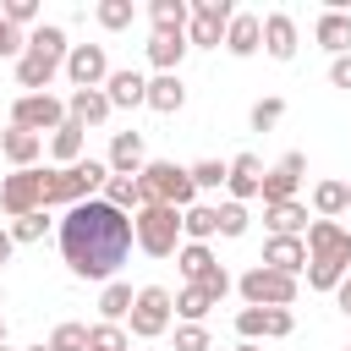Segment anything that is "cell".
Returning a JSON list of instances; mask_svg holds the SVG:
<instances>
[{
  "label": "cell",
  "instance_id": "816d5d0a",
  "mask_svg": "<svg viewBox=\"0 0 351 351\" xmlns=\"http://www.w3.org/2000/svg\"><path fill=\"white\" fill-rule=\"evenodd\" d=\"M0 346H5V318H0Z\"/></svg>",
  "mask_w": 351,
  "mask_h": 351
},
{
  "label": "cell",
  "instance_id": "ee69618b",
  "mask_svg": "<svg viewBox=\"0 0 351 351\" xmlns=\"http://www.w3.org/2000/svg\"><path fill=\"white\" fill-rule=\"evenodd\" d=\"M176 351H208V329L203 324H181L176 329Z\"/></svg>",
  "mask_w": 351,
  "mask_h": 351
},
{
  "label": "cell",
  "instance_id": "60d3db41",
  "mask_svg": "<svg viewBox=\"0 0 351 351\" xmlns=\"http://www.w3.org/2000/svg\"><path fill=\"white\" fill-rule=\"evenodd\" d=\"M280 115H285V99H258V104H252V132L280 126Z\"/></svg>",
  "mask_w": 351,
  "mask_h": 351
},
{
  "label": "cell",
  "instance_id": "484cf974",
  "mask_svg": "<svg viewBox=\"0 0 351 351\" xmlns=\"http://www.w3.org/2000/svg\"><path fill=\"white\" fill-rule=\"evenodd\" d=\"M263 225H269L274 236H302V230H307V203H296V197H291V203H269V208H263Z\"/></svg>",
  "mask_w": 351,
  "mask_h": 351
},
{
  "label": "cell",
  "instance_id": "9c48e42d",
  "mask_svg": "<svg viewBox=\"0 0 351 351\" xmlns=\"http://www.w3.org/2000/svg\"><path fill=\"white\" fill-rule=\"evenodd\" d=\"M0 208H5L11 219L38 214V208H44V170H16V176H5V181H0Z\"/></svg>",
  "mask_w": 351,
  "mask_h": 351
},
{
  "label": "cell",
  "instance_id": "8d00e7d4",
  "mask_svg": "<svg viewBox=\"0 0 351 351\" xmlns=\"http://www.w3.org/2000/svg\"><path fill=\"white\" fill-rule=\"evenodd\" d=\"M93 16H99V27H110V33H121V27H132V0H99L93 5Z\"/></svg>",
  "mask_w": 351,
  "mask_h": 351
},
{
  "label": "cell",
  "instance_id": "f1b7e54d",
  "mask_svg": "<svg viewBox=\"0 0 351 351\" xmlns=\"http://www.w3.org/2000/svg\"><path fill=\"white\" fill-rule=\"evenodd\" d=\"M132 302H137V291H132L126 280H110L104 296H99V324H121V318H132Z\"/></svg>",
  "mask_w": 351,
  "mask_h": 351
},
{
  "label": "cell",
  "instance_id": "7402d4cb",
  "mask_svg": "<svg viewBox=\"0 0 351 351\" xmlns=\"http://www.w3.org/2000/svg\"><path fill=\"white\" fill-rule=\"evenodd\" d=\"M0 154H5L16 170H33V159L44 154V137L27 132V126H11V132H0Z\"/></svg>",
  "mask_w": 351,
  "mask_h": 351
},
{
  "label": "cell",
  "instance_id": "5b68a950",
  "mask_svg": "<svg viewBox=\"0 0 351 351\" xmlns=\"http://www.w3.org/2000/svg\"><path fill=\"white\" fill-rule=\"evenodd\" d=\"M236 291H241V302H247V307H291L302 285H296V274H280V269L252 263V269L236 280Z\"/></svg>",
  "mask_w": 351,
  "mask_h": 351
},
{
  "label": "cell",
  "instance_id": "bcb514c9",
  "mask_svg": "<svg viewBox=\"0 0 351 351\" xmlns=\"http://www.w3.org/2000/svg\"><path fill=\"white\" fill-rule=\"evenodd\" d=\"M230 285H236V280H230V274H225V263H219V269H214V274H208V280H203V291H208V296H214V302H219V296H230Z\"/></svg>",
  "mask_w": 351,
  "mask_h": 351
},
{
  "label": "cell",
  "instance_id": "1f68e13d",
  "mask_svg": "<svg viewBox=\"0 0 351 351\" xmlns=\"http://www.w3.org/2000/svg\"><path fill=\"white\" fill-rule=\"evenodd\" d=\"M181 236L208 247V236H219V208H208V203H192V208L181 214Z\"/></svg>",
  "mask_w": 351,
  "mask_h": 351
},
{
  "label": "cell",
  "instance_id": "4316f807",
  "mask_svg": "<svg viewBox=\"0 0 351 351\" xmlns=\"http://www.w3.org/2000/svg\"><path fill=\"white\" fill-rule=\"evenodd\" d=\"M176 263H181V274H186V285H203L214 269H219V258L203 247V241H181V252H176Z\"/></svg>",
  "mask_w": 351,
  "mask_h": 351
},
{
  "label": "cell",
  "instance_id": "e0dca14e",
  "mask_svg": "<svg viewBox=\"0 0 351 351\" xmlns=\"http://www.w3.org/2000/svg\"><path fill=\"white\" fill-rule=\"evenodd\" d=\"M225 49H230V55H241V60H247V55H258V49H263V16L236 11V16H230V27H225Z\"/></svg>",
  "mask_w": 351,
  "mask_h": 351
},
{
  "label": "cell",
  "instance_id": "c3c4849f",
  "mask_svg": "<svg viewBox=\"0 0 351 351\" xmlns=\"http://www.w3.org/2000/svg\"><path fill=\"white\" fill-rule=\"evenodd\" d=\"M335 302H340V313H346V318H351V274H346V280H340V291H335Z\"/></svg>",
  "mask_w": 351,
  "mask_h": 351
},
{
  "label": "cell",
  "instance_id": "7bdbcfd3",
  "mask_svg": "<svg viewBox=\"0 0 351 351\" xmlns=\"http://www.w3.org/2000/svg\"><path fill=\"white\" fill-rule=\"evenodd\" d=\"M0 16H5L11 27H27V22H38V0H5Z\"/></svg>",
  "mask_w": 351,
  "mask_h": 351
},
{
  "label": "cell",
  "instance_id": "9a60e30c",
  "mask_svg": "<svg viewBox=\"0 0 351 351\" xmlns=\"http://www.w3.org/2000/svg\"><path fill=\"white\" fill-rule=\"evenodd\" d=\"M110 110H115V104H110L104 88H71V99H66V115H71L82 132L99 126V121H110Z\"/></svg>",
  "mask_w": 351,
  "mask_h": 351
},
{
  "label": "cell",
  "instance_id": "74e56055",
  "mask_svg": "<svg viewBox=\"0 0 351 351\" xmlns=\"http://www.w3.org/2000/svg\"><path fill=\"white\" fill-rule=\"evenodd\" d=\"M192 170V186L197 192H214V186H225V176H230V165H219V159H197V165H186Z\"/></svg>",
  "mask_w": 351,
  "mask_h": 351
},
{
  "label": "cell",
  "instance_id": "d4e9b609",
  "mask_svg": "<svg viewBox=\"0 0 351 351\" xmlns=\"http://www.w3.org/2000/svg\"><path fill=\"white\" fill-rule=\"evenodd\" d=\"M99 197H104V203H115L121 214H137V208H148V192H143V181H137V176H110Z\"/></svg>",
  "mask_w": 351,
  "mask_h": 351
},
{
  "label": "cell",
  "instance_id": "f35d334b",
  "mask_svg": "<svg viewBox=\"0 0 351 351\" xmlns=\"http://www.w3.org/2000/svg\"><path fill=\"white\" fill-rule=\"evenodd\" d=\"M49 351H88V324H55Z\"/></svg>",
  "mask_w": 351,
  "mask_h": 351
},
{
  "label": "cell",
  "instance_id": "52a82bcc",
  "mask_svg": "<svg viewBox=\"0 0 351 351\" xmlns=\"http://www.w3.org/2000/svg\"><path fill=\"white\" fill-rule=\"evenodd\" d=\"M66 121H71V115H66V104H60L55 93H16V104H11V126H27V132H38V137H44V132L55 137Z\"/></svg>",
  "mask_w": 351,
  "mask_h": 351
},
{
  "label": "cell",
  "instance_id": "603a6c76",
  "mask_svg": "<svg viewBox=\"0 0 351 351\" xmlns=\"http://www.w3.org/2000/svg\"><path fill=\"white\" fill-rule=\"evenodd\" d=\"M313 38L329 49V55H351V11H324L318 16V27H313Z\"/></svg>",
  "mask_w": 351,
  "mask_h": 351
},
{
  "label": "cell",
  "instance_id": "ba28073f",
  "mask_svg": "<svg viewBox=\"0 0 351 351\" xmlns=\"http://www.w3.org/2000/svg\"><path fill=\"white\" fill-rule=\"evenodd\" d=\"M236 5L230 0H192V22H186V44L197 49H219L225 44V27H230Z\"/></svg>",
  "mask_w": 351,
  "mask_h": 351
},
{
  "label": "cell",
  "instance_id": "7a4b0ae2",
  "mask_svg": "<svg viewBox=\"0 0 351 351\" xmlns=\"http://www.w3.org/2000/svg\"><path fill=\"white\" fill-rule=\"evenodd\" d=\"M104 181H110V165H104V159H82V165H66V170L55 165V170H44V208H49V203L77 208V203L99 197Z\"/></svg>",
  "mask_w": 351,
  "mask_h": 351
},
{
  "label": "cell",
  "instance_id": "836d02e7",
  "mask_svg": "<svg viewBox=\"0 0 351 351\" xmlns=\"http://www.w3.org/2000/svg\"><path fill=\"white\" fill-rule=\"evenodd\" d=\"M346 269H351V263H329V258H307V285H313V291H340V280H346Z\"/></svg>",
  "mask_w": 351,
  "mask_h": 351
},
{
  "label": "cell",
  "instance_id": "ab89813d",
  "mask_svg": "<svg viewBox=\"0 0 351 351\" xmlns=\"http://www.w3.org/2000/svg\"><path fill=\"white\" fill-rule=\"evenodd\" d=\"M44 230H49L44 208H38V214H22V219H11V241H44Z\"/></svg>",
  "mask_w": 351,
  "mask_h": 351
},
{
  "label": "cell",
  "instance_id": "2e32d148",
  "mask_svg": "<svg viewBox=\"0 0 351 351\" xmlns=\"http://www.w3.org/2000/svg\"><path fill=\"white\" fill-rule=\"evenodd\" d=\"M263 269L302 274V269H307V241H302V236H269V241H263Z\"/></svg>",
  "mask_w": 351,
  "mask_h": 351
},
{
  "label": "cell",
  "instance_id": "7dc6e473",
  "mask_svg": "<svg viewBox=\"0 0 351 351\" xmlns=\"http://www.w3.org/2000/svg\"><path fill=\"white\" fill-rule=\"evenodd\" d=\"M329 82L335 88H351V55H335L329 60Z\"/></svg>",
  "mask_w": 351,
  "mask_h": 351
},
{
  "label": "cell",
  "instance_id": "8fae6325",
  "mask_svg": "<svg viewBox=\"0 0 351 351\" xmlns=\"http://www.w3.org/2000/svg\"><path fill=\"white\" fill-rule=\"evenodd\" d=\"M66 77H71V88H104V82H110V55H104V44H71Z\"/></svg>",
  "mask_w": 351,
  "mask_h": 351
},
{
  "label": "cell",
  "instance_id": "b9f144b4",
  "mask_svg": "<svg viewBox=\"0 0 351 351\" xmlns=\"http://www.w3.org/2000/svg\"><path fill=\"white\" fill-rule=\"evenodd\" d=\"M219 236H247V203H219Z\"/></svg>",
  "mask_w": 351,
  "mask_h": 351
},
{
  "label": "cell",
  "instance_id": "f907efd6",
  "mask_svg": "<svg viewBox=\"0 0 351 351\" xmlns=\"http://www.w3.org/2000/svg\"><path fill=\"white\" fill-rule=\"evenodd\" d=\"M236 351H263V346H252V340H241V346H236Z\"/></svg>",
  "mask_w": 351,
  "mask_h": 351
},
{
  "label": "cell",
  "instance_id": "9f6ffc18",
  "mask_svg": "<svg viewBox=\"0 0 351 351\" xmlns=\"http://www.w3.org/2000/svg\"><path fill=\"white\" fill-rule=\"evenodd\" d=\"M0 351H5V346H0Z\"/></svg>",
  "mask_w": 351,
  "mask_h": 351
},
{
  "label": "cell",
  "instance_id": "30bf717a",
  "mask_svg": "<svg viewBox=\"0 0 351 351\" xmlns=\"http://www.w3.org/2000/svg\"><path fill=\"white\" fill-rule=\"evenodd\" d=\"M296 329V318H291V307H241L236 313V335L241 340H285Z\"/></svg>",
  "mask_w": 351,
  "mask_h": 351
},
{
  "label": "cell",
  "instance_id": "f546056e",
  "mask_svg": "<svg viewBox=\"0 0 351 351\" xmlns=\"http://www.w3.org/2000/svg\"><path fill=\"white\" fill-rule=\"evenodd\" d=\"M148 16H154V33H186L192 5L186 0H148Z\"/></svg>",
  "mask_w": 351,
  "mask_h": 351
},
{
  "label": "cell",
  "instance_id": "11a10c76",
  "mask_svg": "<svg viewBox=\"0 0 351 351\" xmlns=\"http://www.w3.org/2000/svg\"><path fill=\"white\" fill-rule=\"evenodd\" d=\"M346 208H351V197H346Z\"/></svg>",
  "mask_w": 351,
  "mask_h": 351
},
{
  "label": "cell",
  "instance_id": "277c9868",
  "mask_svg": "<svg viewBox=\"0 0 351 351\" xmlns=\"http://www.w3.org/2000/svg\"><path fill=\"white\" fill-rule=\"evenodd\" d=\"M132 230H137V247L148 258H170L181 252V208H165V203H148L132 214Z\"/></svg>",
  "mask_w": 351,
  "mask_h": 351
},
{
  "label": "cell",
  "instance_id": "ffe728a7",
  "mask_svg": "<svg viewBox=\"0 0 351 351\" xmlns=\"http://www.w3.org/2000/svg\"><path fill=\"white\" fill-rule=\"evenodd\" d=\"M296 44H302V38H296V22H291L285 11H269V16H263V49H269L274 60H291Z\"/></svg>",
  "mask_w": 351,
  "mask_h": 351
},
{
  "label": "cell",
  "instance_id": "7c38bea8",
  "mask_svg": "<svg viewBox=\"0 0 351 351\" xmlns=\"http://www.w3.org/2000/svg\"><path fill=\"white\" fill-rule=\"evenodd\" d=\"M307 258H329V263H351V230L340 219H313L307 225Z\"/></svg>",
  "mask_w": 351,
  "mask_h": 351
},
{
  "label": "cell",
  "instance_id": "f6af8a7d",
  "mask_svg": "<svg viewBox=\"0 0 351 351\" xmlns=\"http://www.w3.org/2000/svg\"><path fill=\"white\" fill-rule=\"evenodd\" d=\"M0 55H16V60L27 55V38H22V27H11L5 16H0Z\"/></svg>",
  "mask_w": 351,
  "mask_h": 351
},
{
  "label": "cell",
  "instance_id": "d6986e66",
  "mask_svg": "<svg viewBox=\"0 0 351 351\" xmlns=\"http://www.w3.org/2000/svg\"><path fill=\"white\" fill-rule=\"evenodd\" d=\"M104 165H110V176H143V165H148L143 159V132H115Z\"/></svg>",
  "mask_w": 351,
  "mask_h": 351
},
{
  "label": "cell",
  "instance_id": "5bb4252c",
  "mask_svg": "<svg viewBox=\"0 0 351 351\" xmlns=\"http://www.w3.org/2000/svg\"><path fill=\"white\" fill-rule=\"evenodd\" d=\"M225 192H230V203H247V197H263V165H258V154H236V159H230V176H225Z\"/></svg>",
  "mask_w": 351,
  "mask_h": 351
},
{
  "label": "cell",
  "instance_id": "8992f818",
  "mask_svg": "<svg viewBox=\"0 0 351 351\" xmlns=\"http://www.w3.org/2000/svg\"><path fill=\"white\" fill-rule=\"evenodd\" d=\"M170 318H176V296L165 291V285H143L137 291V302H132V335L137 340H159L165 329H170Z\"/></svg>",
  "mask_w": 351,
  "mask_h": 351
},
{
  "label": "cell",
  "instance_id": "d6a6232c",
  "mask_svg": "<svg viewBox=\"0 0 351 351\" xmlns=\"http://www.w3.org/2000/svg\"><path fill=\"white\" fill-rule=\"evenodd\" d=\"M346 197H351V186H346V181H318V186H313V208H318L324 219L346 214Z\"/></svg>",
  "mask_w": 351,
  "mask_h": 351
},
{
  "label": "cell",
  "instance_id": "83f0119b",
  "mask_svg": "<svg viewBox=\"0 0 351 351\" xmlns=\"http://www.w3.org/2000/svg\"><path fill=\"white\" fill-rule=\"evenodd\" d=\"M186 49H192V44H186V33H154V38H148V60L159 66V77H165V71H176Z\"/></svg>",
  "mask_w": 351,
  "mask_h": 351
},
{
  "label": "cell",
  "instance_id": "4dcf8cb0",
  "mask_svg": "<svg viewBox=\"0 0 351 351\" xmlns=\"http://www.w3.org/2000/svg\"><path fill=\"white\" fill-rule=\"evenodd\" d=\"M82 143H88V132L77 126V121H66L55 137H49V154H55V165L66 170V165H82Z\"/></svg>",
  "mask_w": 351,
  "mask_h": 351
},
{
  "label": "cell",
  "instance_id": "db71d44e",
  "mask_svg": "<svg viewBox=\"0 0 351 351\" xmlns=\"http://www.w3.org/2000/svg\"><path fill=\"white\" fill-rule=\"evenodd\" d=\"M0 307H5V285H0Z\"/></svg>",
  "mask_w": 351,
  "mask_h": 351
},
{
  "label": "cell",
  "instance_id": "6da1fadb",
  "mask_svg": "<svg viewBox=\"0 0 351 351\" xmlns=\"http://www.w3.org/2000/svg\"><path fill=\"white\" fill-rule=\"evenodd\" d=\"M132 241H137L132 214H121L104 197H88V203L66 208V219H60V252H66L77 280H115Z\"/></svg>",
  "mask_w": 351,
  "mask_h": 351
},
{
  "label": "cell",
  "instance_id": "44dd1931",
  "mask_svg": "<svg viewBox=\"0 0 351 351\" xmlns=\"http://www.w3.org/2000/svg\"><path fill=\"white\" fill-rule=\"evenodd\" d=\"M104 93H110V104L115 110H132V104H148V77L143 71H110V82H104Z\"/></svg>",
  "mask_w": 351,
  "mask_h": 351
},
{
  "label": "cell",
  "instance_id": "cb8c5ba5",
  "mask_svg": "<svg viewBox=\"0 0 351 351\" xmlns=\"http://www.w3.org/2000/svg\"><path fill=\"white\" fill-rule=\"evenodd\" d=\"M181 104H186V82H181V71H165V77H154V82H148V110L176 115Z\"/></svg>",
  "mask_w": 351,
  "mask_h": 351
},
{
  "label": "cell",
  "instance_id": "ac0fdd59",
  "mask_svg": "<svg viewBox=\"0 0 351 351\" xmlns=\"http://www.w3.org/2000/svg\"><path fill=\"white\" fill-rule=\"evenodd\" d=\"M66 60H55V55H44V49H27L22 60H16V88H27V93H44L49 82H55V71H60Z\"/></svg>",
  "mask_w": 351,
  "mask_h": 351
},
{
  "label": "cell",
  "instance_id": "3957f363",
  "mask_svg": "<svg viewBox=\"0 0 351 351\" xmlns=\"http://www.w3.org/2000/svg\"><path fill=\"white\" fill-rule=\"evenodd\" d=\"M143 192H148V203H165V208H192V197H197V186H192V170L186 165H176V159H148L143 165Z\"/></svg>",
  "mask_w": 351,
  "mask_h": 351
},
{
  "label": "cell",
  "instance_id": "e575fe53",
  "mask_svg": "<svg viewBox=\"0 0 351 351\" xmlns=\"http://www.w3.org/2000/svg\"><path fill=\"white\" fill-rule=\"evenodd\" d=\"M208 307H214V296H208L203 285H186V291L176 296V313H181L186 324H203V318H208Z\"/></svg>",
  "mask_w": 351,
  "mask_h": 351
},
{
  "label": "cell",
  "instance_id": "d590c367",
  "mask_svg": "<svg viewBox=\"0 0 351 351\" xmlns=\"http://www.w3.org/2000/svg\"><path fill=\"white\" fill-rule=\"evenodd\" d=\"M88 351H132V335L121 324H93L88 329Z\"/></svg>",
  "mask_w": 351,
  "mask_h": 351
},
{
  "label": "cell",
  "instance_id": "4fadbf2b",
  "mask_svg": "<svg viewBox=\"0 0 351 351\" xmlns=\"http://www.w3.org/2000/svg\"><path fill=\"white\" fill-rule=\"evenodd\" d=\"M302 176H307V154L291 148L274 170H263V208H269V203H291L296 186H302Z\"/></svg>",
  "mask_w": 351,
  "mask_h": 351
},
{
  "label": "cell",
  "instance_id": "681fc988",
  "mask_svg": "<svg viewBox=\"0 0 351 351\" xmlns=\"http://www.w3.org/2000/svg\"><path fill=\"white\" fill-rule=\"evenodd\" d=\"M11 247H16V241H11V230H0V263H11Z\"/></svg>",
  "mask_w": 351,
  "mask_h": 351
},
{
  "label": "cell",
  "instance_id": "f5cc1de1",
  "mask_svg": "<svg viewBox=\"0 0 351 351\" xmlns=\"http://www.w3.org/2000/svg\"><path fill=\"white\" fill-rule=\"evenodd\" d=\"M27 351H49V346H27Z\"/></svg>",
  "mask_w": 351,
  "mask_h": 351
}]
</instances>
